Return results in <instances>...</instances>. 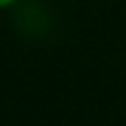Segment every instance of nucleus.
I'll return each instance as SVG.
<instances>
[{
    "label": "nucleus",
    "instance_id": "1",
    "mask_svg": "<svg viewBox=\"0 0 126 126\" xmlns=\"http://www.w3.org/2000/svg\"><path fill=\"white\" fill-rule=\"evenodd\" d=\"M13 0H0V7H7V4H11Z\"/></svg>",
    "mask_w": 126,
    "mask_h": 126
}]
</instances>
